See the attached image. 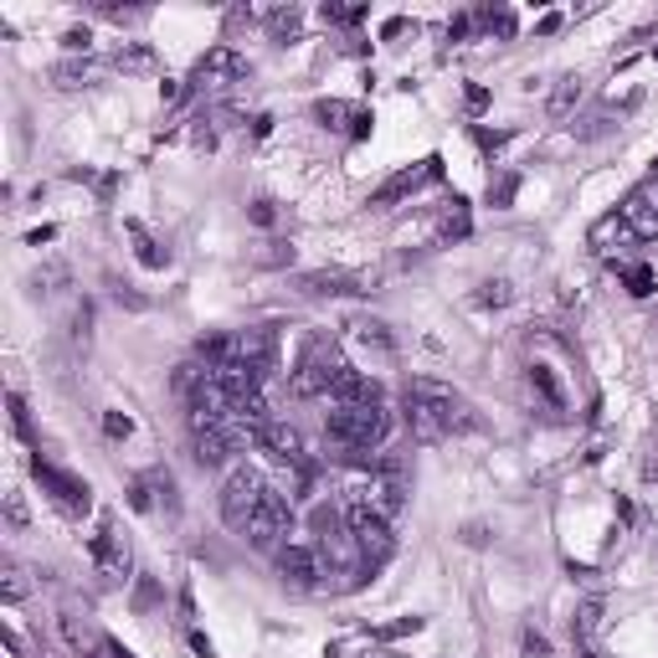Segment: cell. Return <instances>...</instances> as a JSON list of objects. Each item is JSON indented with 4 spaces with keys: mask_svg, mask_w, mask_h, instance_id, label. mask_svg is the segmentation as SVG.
Returning <instances> with one entry per match:
<instances>
[{
    "mask_svg": "<svg viewBox=\"0 0 658 658\" xmlns=\"http://www.w3.org/2000/svg\"><path fill=\"white\" fill-rule=\"evenodd\" d=\"M576 104H582V77H561L545 108H551V119H571V108Z\"/></svg>",
    "mask_w": 658,
    "mask_h": 658,
    "instance_id": "cell-21",
    "label": "cell"
},
{
    "mask_svg": "<svg viewBox=\"0 0 658 658\" xmlns=\"http://www.w3.org/2000/svg\"><path fill=\"white\" fill-rule=\"evenodd\" d=\"M164 479H170V474H160V468H155V474H139V479L129 484V505H135L139 514H150V509H155V489H164Z\"/></svg>",
    "mask_w": 658,
    "mask_h": 658,
    "instance_id": "cell-22",
    "label": "cell"
},
{
    "mask_svg": "<svg viewBox=\"0 0 658 658\" xmlns=\"http://www.w3.org/2000/svg\"><path fill=\"white\" fill-rule=\"evenodd\" d=\"M344 524H350V540L360 545L365 561H386L391 545H396V530H391V514L381 509H365V505H344Z\"/></svg>",
    "mask_w": 658,
    "mask_h": 658,
    "instance_id": "cell-6",
    "label": "cell"
},
{
    "mask_svg": "<svg viewBox=\"0 0 658 658\" xmlns=\"http://www.w3.org/2000/svg\"><path fill=\"white\" fill-rule=\"evenodd\" d=\"M654 176H658V160H654Z\"/></svg>",
    "mask_w": 658,
    "mask_h": 658,
    "instance_id": "cell-43",
    "label": "cell"
},
{
    "mask_svg": "<svg viewBox=\"0 0 658 658\" xmlns=\"http://www.w3.org/2000/svg\"><path fill=\"white\" fill-rule=\"evenodd\" d=\"M344 375H350V360L340 355V344L329 340V335H315V340L299 350L294 371H288V391H294L299 402H315V396H335Z\"/></svg>",
    "mask_w": 658,
    "mask_h": 658,
    "instance_id": "cell-2",
    "label": "cell"
},
{
    "mask_svg": "<svg viewBox=\"0 0 658 658\" xmlns=\"http://www.w3.org/2000/svg\"><path fill=\"white\" fill-rule=\"evenodd\" d=\"M402 406H406V427H412V437H417V443H448V437L474 433V427H479L474 406H468L453 386L433 381V375L406 381Z\"/></svg>",
    "mask_w": 658,
    "mask_h": 658,
    "instance_id": "cell-1",
    "label": "cell"
},
{
    "mask_svg": "<svg viewBox=\"0 0 658 658\" xmlns=\"http://www.w3.org/2000/svg\"><path fill=\"white\" fill-rule=\"evenodd\" d=\"M505 139H509V135H489V129H479V145H484V150H499Z\"/></svg>",
    "mask_w": 658,
    "mask_h": 658,
    "instance_id": "cell-41",
    "label": "cell"
},
{
    "mask_svg": "<svg viewBox=\"0 0 658 658\" xmlns=\"http://www.w3.org/2000/svg\"><path fill=\"white\" fill-rule=\"evenodd\" d=\"M288 530H294V509H288V499L278 489H268V499L257 505V514L247 520V530H242V535L253 540L257 551H278Z\"/></svg>",
    "mask_w": 658,
    "mask_h": 658,
    "instance_id": "cell-9",
    "label": "cell"
},
{
    "mask_svg": "<svg viewBox=\"0 0 658 658\" xmlns=\"http://www.w3.org/2000/svg\"><path fill=\"white\" fill-rule=\"evenodd\" d=\"M299 26H304V21H299V11H294V6H288V11H273L268 15V31H273V36H278V42H299Z\"/></svg>",
    "mask_w": 658,
    "mask_h": 658,
    "instance_id": "cell-25",
    "label": "cell"
},
{
    "mask_svg": "<svg viewBox=\"0 0 658 658\" xmlns=\"http://www.w3.org/2000/svg\"><path fill=\"white\" fill-rule=\"evenodd\" d=\"M524 654L540 658V654H545V638H540V633H524Z\"/></svg>",
    "mask_w": 658,
    "mask_h": 658,
    "instance_id": "cell-40",
    "label": "cell"
},
{
    "mask_svg": "<svg viewBox=\"0 0 658 658\" xmlns=\"http://www.w3.org/2000/svg\"><path fill=\"white\" fill-rule=\"evenodd\" d=\"M93 73H98V67H93L88 57H83V62L67 57V62H57V67H52V77H57L62 88H83V83H93Z\"/></svg>",
    "mask_w": 658,
    "mask_h": 658,
    "instance_id": "cell-23",
    "label": "cell"
},
{
    "mask_svg": "<svg viewBox=\"0 0 658 658\" xmlns=\"http://www.w3.org/2000/svg\"><path fill=\"white\" fill-rule=\"evenodd\" d=\"M530 391L540 396L545 417H561V412H566V391H561V381H555L551 365H530Z\"/></svg>",
    "mask_w": 658,
    "mask_h": 658,
    "instance_id": "cell-19",
    "label": "cell"
},
{
    "mask_svg": "<svg viewBox=\"0 0 658 658\" xmlns=\"http://www.w3.org/2000/svg\"><path fill=\"white\" fill-rule=\"evenodd\" d=\"M114 67H124V73H150L155 57L145 52V46H124L119 57H114Z\"/></svg>",
    "mask_w": 658,
    "mask_h": 658,
    "instance_id": "cell-29",
    "label": "cell"
},
{
    "mask_svg": "<svg viewBox=\"0 0 658 658\" xmlns=\"http://www.w3.org/2000/svg\"><path fill=\"white\" fill-rule=\"evenodd\" d=\"M93 561H98V571H104L108 582H129L135 555H129V540L119 535V524H114V520H98V535H93Z\"/></svg>",
    "mask_w": 658,
    "mask_h": 658,
    "instance_id": "cell-14",
    "label": "cell"
},
{
    "mask_svg": "<svg viewBox=\"0 0 658 658\" xmlns=\"http://www.w3.org/2000/svg\"><path fill=\"white\" fill-rule=\"evenodd\" d=\"M62 42H67V52H88V31H67V36H62Z\"/></svg>",
    "mask_w": 658,
    "mask_h": 658,
    "instance_id": "cell-37",
    "label": "cell"
},
{
    "mask_svg": "<svg viewBox=\"0 0 658 658\" xmlns=\"http://www.w3.org/2000/svg\"><path fill=\"white\" fill-rule=\"evenodd\" d=\"M623 284H628L633 299H648L658 278H654V268H648V263H633V268H623Z\"/></svg>",
    "mask_w": 658,
    "mask_h": 658,
    "instance_id": "cell-26",
    "label": "cell"
},
{
    "mask_svg": "<svg viewBox=\"0 0 658 658\" xmlns=\"http://www.w3.org/2000/svg\"><path fill=\"white\" fill-rule=\"evenodd\" d=\"M586 242H592V253H597V257H613L617 247H633L638 237H633L628 222H623V216L613 211V216H602V222L592 226V237H586Z\"/></svg>",
    "mask_w": 658,
    "mask_h": 658,
    "instance_id": "cell-18",
    "label": "cell"
},
{
    "mask_svg": "<svg viewBox=\"0 0 658 658\" xmlns=\"http://www.w3.org/2000/svg\"><path fill=\"white\" fill-rule=\"evenodd\" d=\"M124 237L135 242V257L145 263V268H164V263H170V253H160V242H155L139 222H124Z\"/></svg>",
    "mask_w": 658,
    "mask_h": 658,
    "instance_id": "cell-20",
    "label": "cell"
},
{
    "mask_svg": "<svg viewBox=\"0 0 658 658\" xmlns=\"http://www.w3.org/2000/svg\"><path fill=\"white\" fill-rule=\"evenodd\" d=\"M242 443H247V433H237L232 422H222V417H191V448H195V464H201V468L226 464V458H232Z\"/></svg>",
    "mask_w": 658,
    "mask_h": 658,
    "instance_id": "cell-7",
    "label": "cell"
},
{
    "mask_svg": "<svg viewBox=\"0 0 658 658\" xmlns=\"http://www.w3.org/2000/svg\"><path fill=\"white\" fill-rule=\"evenodd\" d=\"M433 180H443V155H427V160L406 164V170H396V176L381 185V191L371 195V206H396V201H406V195H417L422 185H433Z\"/></svg>",
    "mask_w": 658,
    "mask_h": 658,
    "instance_id": "cell-12",
    "label": "cell"
},
{
    "mask_svg": "<svg viewBox=\"0 0 658 658\" xmlns=\"http://www.w3.org/2000/svg\"><path fill=\"white\" fill-rule=\"evenodd\" d=\"M98 648H104V654H108V658H135V654H129V648H124V644H119V638H104V644H98Z\"/></svg>",
    "mask_w": 658,
    "mask_h": 658,
    "instance_id": "cell-39",
    "label": "cell"
},
{
    "mask_svg": "<svg viewBox=\"0 0 658 658\" xmlns=\"http://www.w3.org/2000/svg\"><path fill=\"white\" fill-rule=\"evenodd\" d=\"M26 597V582H21V571L6 566V602H21Z\"/></svg>",
    "mask_w": 658,
    "mask_h": 658,
    "instance_id": "cell-33",
    "label": "cell"
},
{
    "mask_svg": "<svg viewBox=\"0 0 658 658\" xmlns=\"http://www.w3.org/2000/svg\"><path fill=\"white\" fill-rule=\"evenodd\" d=\"M325 433H329V443L340 453H371V448H381L386 443V433H391V412L381 402L375 406H335L325 417Z\"/></svg>",
    "mask_w": 658,
    "mask_h": 658,
    "instance_id": "cell-3",
    "label": "cell"
},
{
    "mask_svg": "<svg viewBox=\"0 0 658 658\" xmlns=\"http://www.w3.org/2000/svg\"><path fill=\"white\" fill-rule=\"evenodd\" d=\"M247 216H253L257 226H273V222H278V211H273V201H253V206H247Z\"/></svg>",
    "mask_w": 658,
    "mask_h": 658,
    "instance_id": "cell-34",
    "label": "cell"
},
{
    "mask_svg": "<svg viewBox=\"0 0 658 658\" xmlns=\"http://www.w3.org/2000/svg\"><path fill=\"white\" fill-rule=\"evenodd\" d=\"M617 216L628 222V232L638 242H658V180H644L638 191H628V201L617 206Z\"/></svg>",
    "mask_w": 658,
    "mask_h": 658,
    "instance_id": "cell-16",
    "label": "cell"
},
{
    "mask_svg": "<svg viewBox=\"0 0 658 658\" xmlns=\"http://www.w3.org/2000/svg\"><path fill=\"white\" fill-rule=\"evenodd\" d=\"M180 93H185V88H180V77H164V83H160V98H164V104H176Z\"/></svg>",
    "mask_w": 658,
    "mask_h": 658,
    "instance_id": "cell-38",
    "label": "cell"
},
{
    "mask_svg": "<svg viewBox=\"0 0 658 658\" xmlns=\"http://www.w3.org/2000/svg\"><path fill=\"white\" fill-rule=\"evenodd\" d=\"M325 26H360L365 21V6H340V0H325Z\"/></svg>",
    "mask_w": 658,
    "mask_h": 658,
    "instance_id": "cell-24",
    "label": "cell"
},
{
    "mask_svg": "<svg viewBox=\"0 0 658 658\" xmlns=\"http://www.w3.org/2000/svg\"><path fill=\"white\" fill-rule=\"evenodd\" d=\"M104 433L108 437H129V433H135V422L124 417V412H104Z\"/></svg>",
    "mask_w": 658,
    "mask_h": 658,
    "instance_id": "cell-30",
    "label": "cell"
},
{
    "mask_svg": "<svg viewBox=\"0 0 658 658\" xmlns=\"http://www.w3.org/2000/svg\"><path fill=\"white\" fill-rule=\"evenodd\" d=\"M375 273H350V268H319V273H304L299 288L315 294V299H350V294H371Z\"/></svg>",
    "mask_w": 658,
    "mask_h": 658,
    "instance_id": "cell-15",
    "label": "cell"
},
{
    "mask_svg": "<svg viewBox=\"0 0 658 658\" xmlns=\"http://www.w3.org/2000/svg\"><path fill=\"white\" fill-rule=\"evenodd\" d=\"M6 514H11V524L21 530V524H26V499H21V494H6Z\"/></svg>",
    "mask_w": 658,
    "mask_h": 658,
    "instance_id": "cell-35",
    "label": "cell"
},
{
    "mask_svg": "<svg viewBox=\"0 0 658 658\" xmlns=\"http://www.w3.org/2000/svg\"><path fill=\"white\" fill-rule=\"evenodd\" d=\"M263 499H268V479L253 474V468H232V474H226V489H222V520L242 535Z\"/></svg>",
    "mask_w": 658,
    "mask_h": 658,
    "instance_id": "cell-5",
    "label": "cell"
},
{
    "mask_svg": "<svg viewBox=\"0 0 658 658\" xmlns=\"http://www.w3.org/2000/svg\"><path fill=\"white\" fill-rule=\"evenodd\" d=\"M278 576H284L288 586H299V592H315V586L325 582V555H319L315 545L288 540V545H278Z\"/></svg>",
    "mask_w": 658,
    "mask_h": 658,
    "instance_id": "cell-13",
    "label": "cell"
},
{
    "mask_svg": "<svg viewBox=\"0 0 658 658\" xmlns=\"http://www.w3.org/2000/svg\"><path fill=\"white\" fill-rule=\"evenodd\" d=\"M355 340H365V344H375L381 355H391V335H386V325H381V319H360Z\"/></svg>",
    "mask_w": 658,
    "mask_h": 658,
    "instance_id": "cell-28",
    "label": "cell"
},
{
    "mask_svg": "<svg viewBox=\"0 0 658 658\" xmlns=\"http://www.w3.org/2000/svg\"><path fill=\"white\" fill-rule=\"evenodd\" d=\"M597 628H602V602H582V613H576V623H571V633L576 638H597Z\"/></svg>",
    "mask_w": 658,
    "mask_h": 658,
    "instance_id": "cell-27",
    "label": "cell"
},
{
    "mask_svg": "<svg viewBox=\"0 0 658 658\" xmlns=\"http://www.w3.org/2000/svg\"><path fill=\"white\" fill-rule=\"evenodd\" d=\"M479 304H509V284H484Z\"/></svg>",
    "mask_w": 658,
    "mask_h": 658,
    "instance_id": "cell-36",
    "label": "cell"
},
{
    "mask_svg": "<svg viewBox=\"0 0 658 658\" xmlns=\"http://www.w3.org/2000/svg\"><path fill=\"white\" fill-rule=\"evenodd\" d=\"M237 83H247V57H242L237 46H206L201 57H195L191 67V88L201 93H226V88H237Z\"/></svg>",
    "mask_w": 658,
    "mask_h": 658,
    "instance_id": "cell-4",
    "label": "cell"
},
{
    "mask_svg": "<svg viewBox=\"0 0 658 658\" xmlns=\"http://www.w3.org/2000/svg\"><path fill=\"white\" fill-rule=\"evenodd\" d=\"M257 448L268 453L278 468H294V479H299V489L309 484V474H315V464H309V448H304L299 427H288V422H273V427H263V437H257Z\"/></svg>",
    "mask_w": 658,
    "mask_h": 658,
    "instance_id": "cell-8",
    "label": "cell"
},
{
    "mask_svg": "<svg viewBox=\"0 0 658 658\" xmlns=\"http://www.w3.org/2000/svg\"><path fill=\"white\" fill-rule=\"evenodd\" d=\"M11 427H15V433H21V437H31V417H26V402H21V396H15V391H11Z\"/></svg>",
    "mask_w": 658,
    "mask_h": 658,
    "instance_id": "cell-31",
    "label": "cell"
},
{
    "mask_svg": "<svg viewBox=\"0 0 658 658\" xmlns=\"http://www.w3.org/2000/svg\"><path fill=\"white\" fill-rule=\"evenodd\" d=\"M226 365H242V371H253L257 381H263V375L278 365V340H273V329H237Z\"/></svg>",
    "mask_w": 658,
    "mask_h": 658,
    "instance_id": "cell-10",
    "label": "cell"
},
{
    "mask_svg": "<svg viewBox=\"0 0 658 658\" xmlns=\"http://www.w3.org/2000/svg\"><path fill=\"white\" fill-rule=\"evenodd\" d=\"M191 648H195V654H201V658H216V654H211V644H206V638H201V633H191Z\"/></svg>",
    "mask_w": 658,
    "mask_h": 658,
    "instance_id": "cell-42",
    "label": "cell"
},
{
    "mask_svg": "<svg viewBox=\"0 0 658 658\" xmlns=\"http://www.w3.org/2000/svg\"><path fill=\"white\" fill-rule=\"evenodd\" d=\"M315 119L325 124V129H350L355 139L371 135V114L355 104H344V98H325V104H315Z\"/></svg>",
    "mask_w": 658,
    "mask_h": 658,
    "instance_id": "cell-17",
    "label": "cell"
},
{
    "mask_svg": "<svg viewBox=\"0 0 658 658\" xmlns=\"http://www.w3.org/2000/svg\"><path fill=\"white\" fill-rule=\"evenodd\" d=\"M406 633H422V617H402V623H391V628H381L375 638H406Z\"/></svg>",
    "mask_w": 658,
    "mask_h": 658,
    "instance_id": "cell-32",
    "label": "cell"
},
{
    "mask_svg": "<svg viewBox=\"0 0 658 658\" xmlns=\"http://www.w3.org/2000/svg\"><path fill=\"white\" fill-rule=\"evenodd\" d=\"M31 474H36V484L52 494V505H62L67 514H88V509H93V489L83 479H73V474H62V468L42 464V458H31Z\"/></svg>",
    "mask_w": 658,
    "mask_h": 658,
    "instance_id": "cell-11",
    "label": "cell"
}]
</instances>
